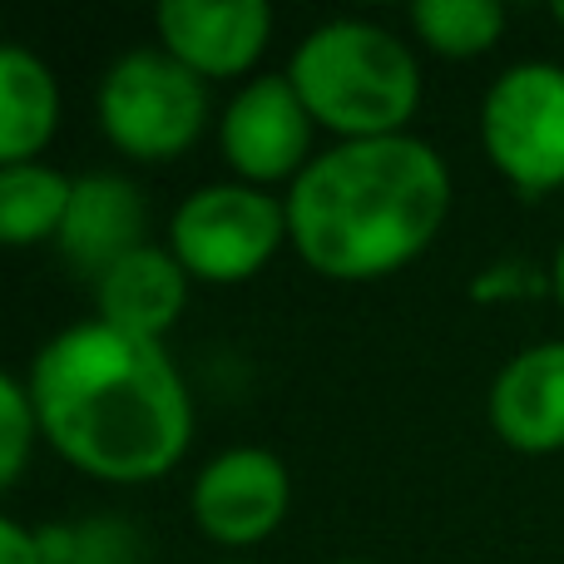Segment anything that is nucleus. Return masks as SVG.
I'll use <instances>...</instances> for the list:
<instances>
[{
    "instance_id": "obj_1",
    "label": "nucleus",
    "mask_w": 564,
    "mask_h": 564,
    "mask_svg": "<svg viewBox=\"0 0 564 564\" xmlns=\"http://www.w3.org/2000/svg\"><path fill=\"white\" fill-rule=\"evenodd\" d=\"M40 441L99 486H154L194 441V397L164 341L69 322L30 357Z\"/></svg>"
},
{
    "instance_id": "obj_2",
    "label": "nucleus",
    "mask_w": 564,
    "mask_h": 564,
    "mask_svg": "<svg viewBox=\"0 0 564 564\" xmlns=\"http://www.w3.org/2000/svg\"><path fill=\"white\" fill-rule=\"evenodd\" d=\"M451 169L421 134L332 144L288 184V248L327 282L411 268L451 218Z\"/></svg>"
},
{
    "instance_id": "obj_3",
    "label": "nucleus",
    "mask_w": 564,
    "mask_h": 564,
    "mask_svg": "<svg viewBox=\"0 0 564 564\" xmlns=\"http://www.w3.org/2000/svg\"><path fill=\"white\" fill-rule=\"evenodd\" d=\"M282 75L307 105L312 124L327 129L337 144L411 134V119L426 95L411 40L367 15H337L312 25L292 45Z\"/></svg>"
},
{
    "instance_id": "obj_4",
    "label": "nucleus",
    "mask_w": 564,
    "mask_h": 564,
    "mask_svg": "<svg viewBox=\"0 0 564 564\" xmlns=\"http://www.w3.org/2000/svg\"><path fill=\"white\" fill-rule=\"evenodd\" d=\"M214 119L208 85L164 45H134L105 65L95 85V124L134 164H174Z\"/></svg>"
},
{
    "instance_id": "obj_5",
    "label": "nucleus",
    "mask_w": 564,
    "mask_h": 564,
    "mask_svg": "<svg viewBox=\"0 0 564 564\" xmlns=\"http://www.w3.org/2000/svg\"><path fill=\"white\" fill-rule=\"evenodd\" d=\"M164 248L188 278L208 288L253 282L288 248V204L273 188H253L238 178L198 184L169 214Z\"/></svg>"
},
{
    "instance_id": "obj_6",
    "label": "nucleus",
    "mask_w": 564,
    "mask_h": 564,
    "mask_svg": "<svg viewBox=\"0 0 564 564\" xmlns=\"http://www.w3.org/2000/svg\"><path fill=\"white\" fill-rule=\"evenodd\" d=\"M480 149L520 198L564 188V65L516 59L480 95Z\"/></svg>"
},
{
    "instance_id": "obj_7",
    "label": "nucleus",
    "mask_w": 564,
    "mask_h": 564,
    "mask_svg": "<svg viewBox=\"0 0 564 564\" xmlns=\"http://www.w3.org/2000/svg\"><path fill=\"white\" fill-rule=\"evenodd\" d=\"M312 139H317V124L282 69L243 79L218 109V154L238 184H292L317 159Z\"/></svg>"
},
{
    "instance_id": "obj_8",
    "label": "nucleus",
    "mask_w": 564,
    "mask_h": 564,
    "mask_svg": "<svg viewBox=\"0 0 564 564\" xmlns=\"http://www.w3.org/2000/svg\"><path fill=\"white\" fill-rule=\"evenodd\" d=\"M292 510V470L268 446H228L188 486V516L214 545L253 550L273 540Z\"/></svg>"
},
{
    "instance_id": "obj_9",
    "label": "nucleus",
    "mask_w": 564,
    "mask_h": 564,
    "mask_svg": "<svg viewBox=\"0 0 564 564\" xmlns=\"http://www.w3.org/2000/svg\"><path fill=\"white\" fill-rule=\"evenodd\" d=\"M273 6L268 0H164L154 10V35L178 65H188L204 85L263 75V55L273 45Z\"/></svg>"
},
{
    "instance_id": "obj_10",
    "label": "nucleus",
    "mask_w": 564,
    "mask_h": 564,
    "mask_svg": "<svg viewBox=\"0 0 564 564\" xmlns=\"http://www.w3.org/2000/svg\"><path fill=\"white\" fill-rule=\"evenodd\" d=\"M486 421L500 446L520 456L564 451V337L520 347L486 391Z\"/></svg>"
},
{
    "instance_id": "obj_11",
    "label": "nucleus",
    "mask_w": 564,
    "mask_h": 564,
    "mask_svg": "<svg viewBox=\"0 0 564 564\" xmlns=\"http://www.w3.org/2000/svg\"><path fill=\"white\" fill-rule=\"evenodd\" d=\"M149 243V204L144 188L129 174L115 169H95L79 174L69 188V208H65V228H59L55 248L65 263H75L79 273L95 282L109 263H119L124 253Z\"/></svg>"
},
{
    "instance_id": "obj_12",
    "label": "nucleus",
    "mask_w": 564,
    "mask_h": 564,
    "mask_svg": "<svg viewBox=\"0 0 564 564\" xmlns=\"http://www.w3.org/2000/svg\"><path fill=\"white\" fill-rule=\"evenodd\" d=\"M188 288H194V278L178 268V258L164 243H144L89 282V297H95V317L105 327L164 341L184 317Z\"/></svg>"
},
{
    "instance_id": "obj_13",
    "label": "nucleus",
    "mask_w": 564,
    "mask_h": 564,
    "mask_svg": "<svg viewBox=\"0 0 564 564\" xmlns=\"http://www.w3.org/2000/svg\"><path fill=\"white\" fill-rule=\"evenodd\" d=\"M59 79L30 45L0 40V169L35 164L59 129Z\"/></svg>"
},
{
    "instance_id": "obj_14",
    "label": "nucleus",
    "mask_w": 564,
    "mask_h": 564,
    "mask_svg": "<svg viewBox=\"0 0 564 564\" xmlns=\"http://www.w3.org/2000/svg\"><path fill=\"white\" fill-rule=\"evenodd\" d=\"M69 188H75V178L45 159L0 169V248L20 253V248L55 243L65 228Z\"/></svg>"
},
{
    "instance_id": "obj_15",
    "label": "nucleus",
    "mask_w": 564,
    "mask_h": 564,
    "mask_svg": "<svg viewBox=\"0 0 564 564\" xmlns=\"http://www.w3.org/2000/svg\"><path fill=\"white\" fill-rule=\"evenodd\" d=\"M411 40L441 59H480L506 40L500 0H416L406 10Z\"/></svg>"
},
{
    "instance_id": "obj_16",
    "label": "nucleus",
    "mask_w": 564,
    "mask_h": 564,
    "mask_svg": "<svg viewBox=\"0 0 564 564\" xmlns=\"http://www.w3.org/2000/svg\"><path fill=\"white\" fill-rule=\"evenodd\" d=\"M45 564H144L149 545L124 516H79L35 525Z\"/></svg>"
},
{
    "instance_id": "obj_17",
    "label": "nucleus",
    "mask_w": 564,
    "mask_h": 564,
    "mask_svg": "<svg viewBox=\"0 0 564 564\" xmlns=\"http://www.w3.org/2000/svg\"><path fill=\"white\" fill-rule=\"evenodd\" d=\"M40 446V421L30 387L0 367V496L30 470V456Z\"/></svg>"
},
{
    "instance_id": "obj_18",
    "label": "nucleus",
    "mask_w": 564,
    "mask_h": 564,
    "mask_svg": "<svg viewBox=\"0 0 564 564\" xmlns=\"http://www.w3.org/2000/svg\"><path fill=\"white\" fill-rule=\"evenodd\" d=\"M0 564H45L40 560V545H35V530L20 525L6 510H0Z\"/></svg>"
},
{
    "instance_id": "obj_19",
    "label": "nucleus",
    "mask_w": 564,
    "mask_h": 564,
    "mask_svg": "<svg viewBox=\"0 0 564 564\" xmlns=\"http://www.w3.org/2000/svg\"><path fill=\"white\" fill-rule=\"evenodd\" d=\"M550 297H555L560 302V312H564V243L555 248V258H550Z\"/></svg>"
},
{
    "instance_id": "obj_20",
    "label": "nucleus",
    "mask_w": 564,
    "mask_h": 564,
    "mask_svg": "<svg viewBox=\"0 0 564 564\" xmlns=\"http://www.w3.org/2000/svg\"><path fill=\"white\" fill-rule=\"evenodd\" d=\"M550 20H555V25L564 30V0H555V6H550Z\"/></svg>"
},
{
    "instance_id": "obj_21",
    "label": "nucleus",
    "mask_w": 564,
    "mask_h": 564,
    "mask_svg": "<svg viewBox=\"0 0 564 564\" xmlns=\"http://www.w3.org/2000/svg\"><path fill=\"white\" fill-rule=\"evenodd\" d=\"M327 564H377V560H357V555H341V560H327Z\"/></svg>"
},
{
    "instance_id": "obj_22",
    "label": "nucleus",
    "mask_w": 564,
    "mask_h": 564,
    "mask_svg": "<svg viewBox=\"0 0 564 564\" xmlns=\"http://www.w3.org/2000/svg\"><path fill=\"white\" fill-rule=\"evenodd\" d=\"M218 564H253V560H218Z\"/></svg>"
}]
</instances>
